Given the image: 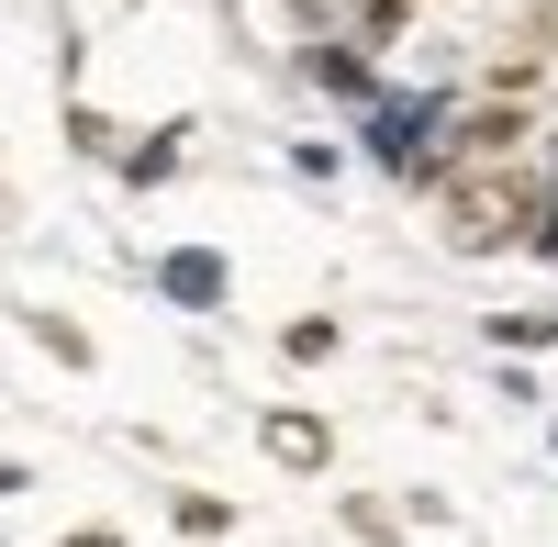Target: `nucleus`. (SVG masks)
<instances>
[{
  "label": "nucleus",
  "mask_w": 558,
  "mask_h": 547,
  "mask_svg": "<svg viewBox=\"0 0 558 547\" xmlns=\"http://www.w3.org/2000/svg\"><path fill=\"white\" fill-rule=\"evenodd\" d=\"M525 223H536V191H525L514 157H470V168L447 179V235L458 246H514Z\"/></svg>",
  "instance_id": "nucleus-1"
},
{
  "label": "nucleus",
  "mask_w": 558,
  "mask_h": 547,
  "mask_svg": "<svg viewBox=\"0 0 558 547\" xmlns=\"http://www.w3.org/2000/svg\"><path fill=\"white\" fill-rule=\"evenodd\" d=\"M436 123H447V101H380V112H368V157H380V168H425Z\"/></svg>",
  "instance_id": "nucleus-2"
},
{
  "label": "nucleus",
  "mask_w": 558,
  "mask_h": 547,
  "mask_svg": "<svg viewBox=\"0 0 558 547\" xmlns=\"http://www.w3.org/2000/svg\"><path fill=\"white\" fill-rule=\"evenodd\" d=\"M157 280H168V302H191V313H213V302H223V257H213V246H179V257L157 268Z\"/></svg>",
  "instance_id": "nucleus-3"
},
{
  "label": "nucleus",
  "mask_w": 558,
  "mask_h": 547,
  "mask_svg": "<svg viewBox=\"0 0 558 547\" xmlns=\"http://www.w3.org/2000/svg\"><path fill=\"white\" fill-rule=\"evenodd\" d=\"M268 459L279 470H324V425L313 414H268Z\"/></svg>",
  "instance_id": "nucleus-4"
},
{
  "label": "nucleus",
  "mask_w": 558,
  "mask_h": 547,
  "mask_svg": "<svg viewBox=\"0 0 558 547\" xmlns=\"http://www.w3.org/2000/svg\"><path fill=\"white\" fill-rule=\"evenodd\" d=\"M492 336H502V347H547V336H558V313H514V325H492Z\"/></svg>",
  "instance_id": "nucleus-5"
},
{
  "label": "nucleus",
  "mask_w": 558,
  "mask_h": 547,
  "mask_svg": "<svg viewBox=\"0 0 558 547\" xmlns=\"http://www.w3.org/2000/svg\"><path fill=\"white\" fill-rule=\"evenodd\" d=\"M402 12H413V0H368V34H391V23H402Z\"/></svg>",
  "instance_id": "nucleus-6"
},
{
  "label": "nucleus",
  "mask_w": 558,
  "mask_h": 547,
  "mask_svg": "<svg viewBox=\"0 0 558 547\" xmlns=\"http://www.w3.org/2000/svg\"><path fill=\"white\" fill-rule=\"evenodd\" d=\"M68 547H123V536H101V525H89V536H68Z\"/></svg>",
  "instance_id": "nucleus-7"
},
{
  "label": "nucleus",
  "mask_w": 558,
  "mask_h": 547,
  "mask_svg": "<svg viewBox=\"0 0 558 547\" xmlns=\"http://www.w3.org/2000/svg\"><path fill=\"white\" fill-rule=\"evenodd\" d=\"M302 12H336V0H302Z\"/></svg>",
  "instance_id": "nucleus-8"
}]
</instances>
